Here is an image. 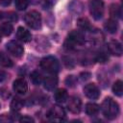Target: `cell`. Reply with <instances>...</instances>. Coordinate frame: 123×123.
Listing matches in <instances>:
<instances>
[{
	"instance_id": "3",
	"label": "cell",
	"mask_w": 123,
	"mask_h": 123,
	"mask_svg": "<svg viewBox=\"0 0 123 123\" xmlns=\"http://www.w3.org/2000/svg\"><path fill=\"white\" fill-rule=\"evenodd\" d=\"M25 23L32 29H39L41 27V15L37 11H31L24 16Z\"/></svg>"
},
{
	"instance_id": "19",
	"label": "cell",
	"mask_w": 123,
	"mask_h": 123,
	"mask_svg": "<svg viewBox=\"0 0 123 123\" xmlns=\"http://www.w3.org/2000/svg\"><path fill=\"white\" fill-rule=\"evenodd\" d=\"M13 31V27L11 23L9 22H4L0 25V33L3 35V36H10Z\"/></svg>"
},
{
	"instance_id": "12",
	"label": "cell",
	"mask_w": 123,
	"mask_h": 123,
	"mask_svg": "<svg viewBox=\"0 0 123 123\" xmlns=\"http://www.w3.org/2000/svg\"><path fill=\"white\" fill-rule=\"evenodd\" d=\"M16 37L19 40L23 41V42H29L31 39H32V35L31 33L23 28V27H18L17 28V31H16Z\"/></svg>"
},
{
	"instance_id": "2",
	"label": "cell",
	"mask_w": 123,
	"mask_h": 123,
	"mask_svg": "<svg viewBox=\"0 0 123 123\" xmlns=\"http://www.w3.org/2000/svg\"><path fill=\"white\" fill-rule=\"evenodd\" d=\"M40 66L42 69L49 73H57L60 69L59 61L53 56H47L40 61Z\"/></svg>"
},
{
	"instance_id": "25",
	"label": "cell",
	"mask_w": 123,
	"mask_h": 123,
	"mask_svg": "<svg viewBox=\"0 0 123 123\" xmlns=\"http://www.w3.org/2000/svg\"><path fill=\"white\" fill-rule=\"evenodd\" d=\"M108 60H109V58H108L106 53L101 52V53L97 54V57H96V61L97 62H106Z\"/></svg>"
},
{
	"instance_id": "4",
	"label": "cell",
	"mask_w": 123,
	"mask_h": 123,
	"mask_svg": "<svg viewBox=\"0 0 123 123\" xmlns=\"http://www.w3.org/2000/svg\"><path fill=\"white\" fill-rule=\"evenodd\" d=\"M85 38L81 32L79 31H72L69 33V35L66 37V40L64 42V47L66 49H72L77 44H82L84 42Z\"/></svg>"
},
{
	"instance_id": "16",
	"label": "cell",
	"mask_w": 123,
	"mask_h": 123,
	"mask_svg": "<svg viewBox=\"0 0 123 123\" xmlns=\"http://www.w3.org/2000/svg\"><path fill=\"white\" fill-rule=\"evenodd\" d=\"M100 111V107L95 103H87L86 105V112L89 116L96 115Z\"/></svg>"
},
{
	"instance_id": "23",
	"label": "cell",
	"mask_w": 123,
	"mask_h": 123,
	"mask_svg": "<svg viewBox=\"0 0 123 123\" xmlns=\"http://www.w3.org/2000/svg\"><path fill=\"white\" fill-rule=\"evenodd\" d=\"M30 79H31L32 83L36 86L40 85V83L42 82V77H41L40 73H38L37 71H33L30 75Z\"/></svg>"
},
{
	"instance_id": "30",
	"label": "cell",
	"mask_w": 123,
	"mask_h": 123,
	"mask_svg": "<svg viewBox=\"0 0 123 123\" xmlns=\"http://www.w3.org/2000/svg\"><path fill=\"white\" fill-rule=\"evenodd\" d=\"M81 76H82V80H87V79L90 78V73L85 72V73H82Z\"/></svg>"
},
{
	"instance_id": "29",
	"label": "cell",
	"mask_w": 123,
	"mask_h": 123,
	"mask_svg": "<svg viewBox=\"0 0 123 123\" xmlns=\"http://www.w3.org/2000/svg\"><path fill=\"white\" fill-rule=\"evenodd\" d=\"M66 84H67V86H72L75 84V78L73 76H68L67 79H66Z\"/></svg>"
},
{
	"instance_id": "27",
	"label": "cell",
	"mask_w": 123,
	"mask_h": 123,
	"mask_svg": "<svg viewBox=\"0 0 123 123\" xmlns=\"http://www.w3.org/2000/svg\"><path fill=\"white\" fill-rule=\"evenodd\" d=\"M7 78H8L7 72L4 71V70H2V69H0V83H3Z\"/></svg>"
},
{
	"instance_id": "8",
	"label": "cell",
	"mask_w": 123,
	"mask_h": 123,
	"mask_svg": "<svg viewBox=\"0 0 123 123\" xmlns=\"http://www.w3.org/2000/svg\"><path fill=\"white\" fill-rule=\"evenodd\" d=\"M84 93L87 98L92 99V100H96L100 96V90L95 84L86 85L84 87Z\"/></svg>"
},
{
	"instance_id": "1",
	"label": "cell",
	"mask_w": 123,
	"mask_h": 123,
	"mask_svg": "<svg viewBox=\"0 0 123 123\" xmlns=\"http://www.w3.org/2000/svg\"><path fill=\"white\" fill-rule=\"evenodd\" d=\"M102 111L108 119H114L117 117L119 113V106L118 104L111 97L106 98L102 103Z\"/></svg>"
},
{
	"instance_id": "5",
	"label": "cell",
	"mask_w": 123,
	"mask_h": 123,
	"mask_svg": "<svg viewBox=\"0 0 123 123\" xmlns=\"http://www.w3.org/2000/svg\"><path fill=\"white\" fill-rule=\"evenodd\" d=\"M89 12L92 17L96 20H99L103 17L104 14V3L101 0H89L88 3Z\"/></svg>"
},
{
	"instance_id": "6",
	"label": "cell",
	"mask_w": 123,
	"mask_h": 123,
	"mask_svg": "<svg viewBox=\"0 0 123 123\" xmlns=\"http://www.w3.org/2000/svg\"><path fill=\"white\" fill-rule=\"evenodd\" d=\"M6 49L10 54H12L15 58H20L23 55V47L21 46L20 43H18L15 40H11L6 44Z\"/></svg>"
},
{
	"instance_id": "11",
	"label": "cell",
	"mask_w": 123,
	"mask_h": 123,
	"mask_svg": "<svg viewBox=\"0 0 123 123\" xmlns=\"http://www.w3.org/2000/svg\"><path fill=\"white\" fill-rule=\"evenodd\" d=\"M13 90L18 94H25L28 90V85L27 82L24 79H16L12 84Z\"/></svg>"
},
{
	"instance_id": "21",
	"label": "cell",
	"mask_w": 123,
	"mask_h": 123,
	"mask_svg": "<svg viewBox=\"0 0 123 123\" xmlns=\"http://www.w3.org/2000/svg\"><path fill=\"white\" fill-rule=\"evenodd\" d=\"M110 14L111 18H119L121 16V9L117 4H112L110 8Z\"/></svg>"
},
{
	"instance_id": "13",
	"label": "cell",
	"mask_w": 123,
	"mask_h": 123,
	"mask_svg": "<svg viewBox=\"0 0 123 123\" xmlns=\"http://www.w3.org/2000/svg\"><path fill=\"white\" fill-rule=\"evenodd\" d=\"M43 85L47 90H53L58 85V78L55 75H48L44 78Z\"/></svg>"
},
{
	"instance_id": "10",
	"label": "cell",
	"mask_w": 123,
	"mask_h": 123,
	"mask_svg": "<svg viewBox=\"0 0 123 123\" xmlns=\"http://www.w3.org/2000/svg\"><path fill=\"white\" fill-rule=\"evenodd\" d=\"M108 50L111 55L114 56H121L122 55V45L119 41L115 40V39H111L108 42L107 44Z\"/></svg>"
},
{
	"instance_id": "18",
	"label": "cell",
	"mask_w": 123,
	"mask_h": 123,
	"mask_svg": "<svg viewBox=\"0 0 123 123\" xmlns=\"http://www.w3.org/2000/svg\"><path fill=\"white\" fill-rule=\"evenodd\" d=\"M24 106V102L21 98L19 97H13L12 102H11V109L14 111H20Z\"/></svg>"
},
{
	"instance_id": "7",
	"label": "cell",
	"mask_w": 123,
	"mask_h": 123,
	"mask_svg": "<svg viewBox=\"0 0 123 123\" xmlns=\"http://www.w3.org/2000/svg\"><path fill=\"white\" fill-rule=\"evenodd\" d=\"M64 111L60 106H54L48 112V117L52 121H62L64 120Z\"/></svg>"
},
{
	"instance_id": "17",
	"label": "cell",
	"mask_w": 123,
	"mask_h": 123,
	"mask_svg": "<svg viewBox=\"0 0 123 123\" xmlns=\"http://www.w3.org/2000/svg\"><path fill=\"white\" fill-rule=\"evenodd\" d=\"M13 65L12 61L4 52H0V66L2 67H12Z\"/></svg>"
},
{
	"instance_id": "15",
	"label": "cell",
	"mask_w": 123,
	"mask_h": 123,
	"mask_svg": "<svg viewBox=\"0 0 123 123\" xmlns=\"http://www.w3.org/2000/svg\"><path fill=\"white\" fill-rule=\"evenodd\" d=\"M54 98L57 103H63L67 100V91L64 88H59L54 93Z\"/></svg>"
},
{
	"instance_id": "26",
	"label": "cell",
	"mask_w": 123,
	"mask_h": 123,
	"mask_svg": "<svg viewBox=\"0 0 123 123\" xmlns=\"http://www.w3.org/2000/svg\"><path fill=\"white\" fill-rule=\"evenodd\" d=\"M19 121L22 122V123H33L35 120H34V118H32L31 116L24 115V116H22V117L19 119Z\"/></svg>"
},
{
	"instance_id": "31",
	"label": "cell",
	"mask_w": 123,
	"mask_h": 123,
	"mask_svg": "<svg viewBox=\"0 0 123 123\" xmlns=\"http://www.w3.org/2000/svg\"><path fill=\"white\" fill-rule=\"evenodd\" d=\"M8 120H10V119L8 118V116L6 114H2L0 116V122H5V121H8Z\"/></svg>"
},
{
	"instance_id": "14",
	"label": "cell",
	"mask_w": 123,
	"mask_h": 123,
	"mask_svg": "<svg viewBox=\"0 0 123 123\" xmlns=\"http://www.w3.org/2000/svg\"><path fill=\"white\" fill-rule=\"evenodd\" d=\"M104 28L105 30L110 33V34H115L117 32V29H118V24H117V21L113 18H111L109 20H107L104 24Z\"/></svg>"
},
{
	"instance_id": "28",
	"label": "cell",
	"mask_w": 123,
	"mask_h": 123,
	"mask_svg": "<svg viewBox=\"0 0 123 123\" xmlns=\"http://www.w3.org/2000/svg\"><path fill=\"white\" fill-rule=\"evenodd\" d=\"M63 62H64V64L67 66V67H73L74 66V63H73V62H72V60L71 59H66V58H63Z\"/></svg>"
},
{
	"instance_id": "33",
	"label": "cell",
	"mask_w": 123,
	"mask_h": 123,
	"mask_svg": "<svg viewBox=\"0 0 123 123\" xmlns=\"http://www.w3.org/2000/svg\"><path fill=\"white\" fill-rule=\"evenodd\" d=\"M0 40H1V38H0Z\"/></svg>"
},
{
	"instance_id": "20",
	"label": "cell",
	"mask_w": 123,
	"mask_h": 123,
	"mask_svg": "<svg viewBox=\"0 0 123 123\" xmlns=\"http://www.w3.org/2000/svg\"><path fill=\"white\" fill-rule=\"evenodd\" d=\"M112 92L116 96H122L123 94V83L121 80H117L112 86Z\"/></svg>"
},
{
	"instance_id": "22",
	"label": "cell",
	"mask_w": 123,
	"mask_h": 123,
	"mask_svg": "<svg viewBox=\"0 0 123 123\" xmlns=\"http://www.w3.org/2000/svg\"><path fill=\"white\" fill-rule=\"evenodd\" d=\"M77 25H78L79 28H81L82 30H85V31L90 30V28H91V25H90L89 20L87 18H86V17L79 18L78 21H77Z\"/></svg>"
},
{
	"instance_id": "32",
	"label": "cell",
	"mask_w": 123,
	"mask_h": 123,
	"mask_svg": "<svg viewBox=\"0 0 123 123\" xmlns=\"http://www.w3.org/2000/svg\"><path fill=\"white\" fill-rule=\"evenodd\" d=\"M11 3V0H0V4L3 6H7Z\"/></svg>"
},
{
	"instance_id": "24",
	"label": "cell",
	"mask_w": 123,
	"mask_h": 123,
	"mask_svg": "<svg viewBox=\"0 0 123 123\" xmlns=\"http://www.w3.org/2000/svg\"><path fill=\"white\" fill-rule=\"evenodd\" d=\"M29 1L28 0H14V5L15 8L19 11H23L28 7Z\"/></svg>"
},
{
	"instance_id": "9",
	"label": "cell",
	"mask_w": 123,
	"mask_h": 123,
	"mask_svg": "<svg viewBox=\"0 0 123 123\" xmlns=\"http://www.w3.org/2000/svg\"><path fill=\"white\" fill-rule=\"evenodd\" d=\"M67 109L72 113H79L82 109V101L77 96H72L68 99L67 102Z\"/></svg>"
}]
</instances>
